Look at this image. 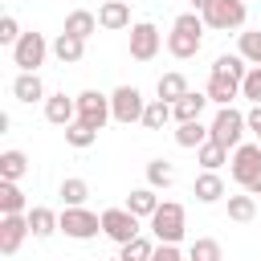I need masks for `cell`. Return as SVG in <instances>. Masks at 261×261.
I'll list each match as a JSON object with an SVG mask.
<instances>
[{
  "instance_id": "6da1fadb",
  "label": "cell",
  "mask_w": 261,
  "mask_h": 261,
  "mask_svg": "<svg viewBox=\"0 0 261 261\" xmlns=\"http://www.w3.org/2000/svg\"><path fill=\"white\" fill-rule=\"evenodd\" d=\"M204 16L200 12H179L175 20H171V33H167V53L175 57V61H188V57H196L200 53V45H204Z\"/></svg>"
},
{
  "instance_id": "7a4b0ae2",
  "label": "cell",
  "mask_w": 261,
  "mask_h": 261,
  "mask_svg": "<svg viewBox=\"0 0 261 261\" xmlns=\"http://www.w3.org/2000/svg\"><path fill=\"white\" fill-rule=\"evenodd\" d=\"M184 228H188V212H184V204L163 200L159 212L151 216V232H155V241H159V245H179V241H184Z\"/></svg>"
},
{
  "instance_id": "3957f363",
  "label": "cell",
  "mask_w": 261,
  "mask_h": 261,
  "mask_svg": "<svg viewBox=\"0 0 261 261\" xmlns=\"http://www.w3.org/2000/svg\"><path fill=\"white\" fill-rule=\"evenodd\" d=\"M208 130H212V143H220L224 151H237L241 139H245V130H249V122H245V114L237 106H220L216 118L208 122Z\"/></svg>"
},
{
  "instance_id": "277c9868",
  "label": "cell",
  "mask_w": 261,
  "mask_h": 261,
  "mask_svg": "<svg viewBox=\"0 0 261 261\" xmlns=\"http://www.w3.org/2000/svg\"><path fill=\"white\" fill-rule=\"evenodd\" d=\"M49 53H53V45L45 41V33H24L12 45V65H20V73H37Z\"/></svg>"
},
{
  "instance_id": "5b68a950",
  "label": "cell",
  "mask_w": 261,
  "mask_h": 261,
  "mask_svg": "<svg viewBox=\"0 0 261 261\" xmlns=\"http://www.w3.org/2000/svg\"><path fill=\"white\" fill-rule=\"evenodd\" d=\"M208 29L216 33H228V29H245V16H249V4L245 0H212L208 12H200Z\"/></svg>"
},
{
  "instance_id": "8992f818",
  "label": "cell",
  "mask_w": 261,
  "mask_h": 261,
  "mask_svg": "<svg viewBox=\"0 0 261 261\" xmlns=\"http://www.w3.org/2000/svg\"><path fill=\"white\" fill-rule=\"evenodd\" d=\"M102 237H110V241L122 249L126 241L143 237V224H139V216L126 212V208H106V212H102Z\"/></svg>"
},
{
  "instance_id": "52a82bcc",
  "label": "cell",
  "mask_w": 261,
  "mask_h": 261,
  "mask_svg": "<svg viewBox=\"0 0 261 261\" xmlns=\"http://www.w3.org/2000/svg\"><path fill=\"white\" fill-rule=\"evenodd\" d=\"M61 232L69 241H94L102 232V216L90 208H61Z\"/></svg>"
},
{
  "instance_id": "ba28073f",
  "label": "cell",
  "mask_w": 261,
  "mask_h": 261,
  "mask_svg": "<svg viewBox=\"0 0 261 261\" xmlns=\"http://www.w3.org/2000/svg\"><path fill=\"white\" fill-rule=\"evenodd\" d=\"M143 110H147V98H143L135 86H118V90L110 94V114H114V122H122V126L143 122Z\"/></svg>"
},
{
  "instance_id": "9c48e42d",
  "label": "cell",
  "mask_w": 261,
  "mask_h": 261,
  "mask_svg": "<svg viewBox=\"0 0 261 261\" xmlns=\"http://www.w3.org/2000/svg\"><path fill=\"white\" fill-rule=\"evenodd\" d=\"M110 94H98V90H82L77 94V122H86L90 130H102L110 122Z\"/></svg>"
},
{
  "instance_id": "30bf717a",
  "label": "cell",
  "mask_w": 261,
  "mask_h": 261,
  "mask_svg": "<svg viewBox=\"0 0 261 261\" xmlns=\"http://www.w3.org/2000/svg\"><path fill=\"white\" fill-rule=\"evenodd\" d=\"M228 171L241 188H249L257 175H261V143H241L232 155H228Z\"/></svg>"
},
{
  "instance_id": "8fae6325",
  "label": "cell",
  "mask_w": 261,
  "mask_h": 261,
  "mask_svg": "<svg viewBox=\"0 0 261 261\" xmlns=\"http://www.w3.org/2000/svg\"><path fill=\"white\" fill-rule=\"evenodd\" d=\"M159 45H163V37H159V29H155L151 20L130 24V57H135V61H151V57L159 53Z\"/></svg>"
},
{
  "instance_id": "7c38bea8",
  "label": "cell",
  "mask_w": 261,
  "mask_h": 261,
  "mask_svg": "<svg viewBox=\"0 0 261 261\" xmlns=\"http://www.w3.org/2000/svg\"><path fill=\"white\" fill-rule=\"evenodd\" d=\"M24 237H33L29 232V212L24 216H0V253L4 257H12L24 245Z\"/></svg>"
},
{
  "instance_id": "4fadbf2b",
  "label": "cell",
  "mask_w": 261,
  "mask_h": 261,
  "mask_svg": "<svg viewBox=\"0 0 261 261\" xmlns=\"http://www.w3.org/2000/svg\"><path fill=\"white\" fill-rule=\"evenodd\" d=\"M45 118H49L53 126H69V122H77V98H69L65 90L49 94V98H45Z\"/></svg>"
},
{
  "instance_id": "5bb4252c",
  "label": "cell",
  "mask_w": 261,
  "mask_h": 261,
  "mask_svg": "<svg viewBox=\"0 0 261 261\" xmlns=\"http://www.w3.org/2000/svg\"><path fill=\"white\" fill-rule=\"evenodd\" d=\"M29 232H33L37 241H49L53 232H61V212H53V208H45V204L29 208Z\"/></svg>"
},
{
  "instance_id": "9a60e30c",
  "label": "cell",
  "mask_w": 261,
  "mask_h": 261,
  "mask_svg": "<svg viewBox=\"0 0 261 261\" xmlns=\"http://www.w3.org/2000/svg\"><path fill=\"white\" fill-rule=\"evenodd\" d=\"M192 196H196L200 204H220V200H228V196H224V179H220L216 171H200L196 184H192Z\"/></svg>"
},
{
  "instance_id": "2e32d148",
  "label": "cell",
  "mask_w": 261,
  "mask_h": 261,
  "mask_svg": "<svg viewBox=\"0 0 261 261\" xmlns=\"http://www.w3.org/2000/svg\"><path fill=\"white\" fill-rule=\"evenodd\" d=\"M98 24L110 29V33L130 29V4H126V0H106V4L98 8Z\"/></svg>"
},
{
  "instance_id": "e0dca14e",
  "label": "cell",
  "mask_w": 261,
  "mask_h": 261,
  "mask_svg": "<svg viewBox=\"0 0 261 261\" xmlns=\"http://www.w3.org/2000/svg\"><path fill=\"white\" fill-rule=\"evenodd\" d=\"M249 69H253V65H249L241 53H220V57L212 61V77H228V82H237V86L245 82Z\"/></svg>"
},
{
  "instance_id": "ac0fdd59",
  "label": "cell",
  "mask_w": 261,
  "mask_h": 261,
  "mask_svg": "<svg viewBox=\"0 0 261 261\" xmlns=\"http://www.w3.org/2000/svg\"><path fill=\"white\" fill-rule=\"evenodd\" d=\"M159 204H163V200L155 196V188H135V192L126 196V204H122V208H126V212H135L139 220H151V216L159 212Z\"/></svg>"
},
{
  "instance_id": "d6986e66",
  "label": "cell",
  "mask_w": 261,
  "mask_h": 261,
  "mask_svg": "<svg viewBox=\"0 0 261 261\" xmlns=\"http://www.w3.org/2000/svg\"><path fill=\"white\" fill-rule=\"evenodd\" d=\"M53 57H57L61 65H77V61L86 57V41H82V37H69V33H57V37H53Z\"/></svg>"
},
{
  "instance_id": "ffe728a7",
  "label": "cell",
  "mask_w": 261,
  "mask_h": 261,
  "mask_svg": "<svg viewBox=\"0 0 261 261\" xmlns=\"http://www.w3.org/2000/svg\"><path fill=\"white\" fill-rule=\"evenodd\" d=\"M12 94H16V102H45L49 94H45V82H41V73H16V82H12Z\"/></svg>"
},
{
  "instance_id": "44dd1931",
  "label": "cell",
  "mask_w": 261,
  "mask_h": 261,
  "mask_svg": "<svg viewBox=\"0 0 261 261\" xmlns=\"http://www.w3.org/2000/svg\"><path fill=\"white\" fill-rule=\"evenodd\" d=\"M102 24H98V16L94 12H86V8H73L69 16H65V29L61 33H69V37H82V41H90L94 33H98Z\"/></svg>"
},
{
  "instance_id": "7402d4cb",
  "label": "cell",
  "mask_w": 261,
  "mask_h": 261,
  "mask_svg": "<svg viewBox=\"0 0 261 261\" xmlns=\"http://www.w3.org/2000/svg\"><path fill=\"white\" fill-rule=\"evenodd\" d=\"M208 139H212V130H208L200 118H196V122H175V143H179V147H188V151H200Z\"/></svg>"
},
{
  "instance_id": "603a6c76",
  "label": "cell",
  "mask_w": 261,
  "mask_h": 261,
  "mask_svg": "<svg viewBox=\"0 0 261 261\" xmlns=\"http://www.w3.org/2000/svg\"><path fill=\"white\" fill-rule=\"evenodd\" d=\"M24 212H29V200H24L20 184L0 179V216H24Z\"/></svg>"
},
{
  "instance_id": "cb8c5ba5",
  "label": "cell",
  "mask_w": 261,
  "mask_h": 261,
  "mask_svg": "<svg viewBox=\"0 0 261 261\" xmlns=\"http://www.w3.org/2000/svg\"><path fill=\"white\" fill-rule=\"evenodd\" d=\"M204 106H208V94H196V90H188L175 106H171V114H175V122H196L200 114H204Z\"/></svg>"
},
{
  "instance_id": "d4e9b609",
  "label": "cell",
  "mask_w": 261,
  "mask_h": 261,
  "mask_svg": "<svg viewBox=\"0 0 261 261\" xmlns=\"http://www.w3.org/2000/svg\"><path fill=\"white\" fill-rule=\"evenodd\" d=\"M155 94H159L163 102H171V106H175V102H179V98L188 94V77H184L179 69H171V73H163V77H159V86H155Z\"/></svg>"
},
{
  "instance_id": "484cf974",
  "label": "cell",
  "mask_w": 261,
  "mask_h": 261,
  "mask_svg": "<svg viewBox=\"0 0 261 261\" xmlns=\"http://www.w3.org/2000/svg\"><path fill=\"white\" fill-rule=\"evenodd\" d=\"M57 196H61V204H65V208H86V196H90V184H86V179H77V175H69V179H61V188H57Z\"/></svg>"
},
{
  "instance_id": "4316f807",
  "label": "cell",
  "mask_w": 261,
  "mask_h": 261,
  "mask_svg": "<svg viewBox=\"0 0 261 261\" xmlns=\"http://www.w3.org/2000/svg\"><path fill=\"white\" fill-rule=\"evenodd\" d=\"M208 102H216V106H232V98H241V86L237 82H228V77H208Z\"/></svg>"
},
{
  "instance_id": "83f0119b",
  "label": "cell",
  "mask_w": 261,
  "mask_h": 261,
  "mask_svg": "<svg viewBox=\"0 0 261 261\" xmlns=\"http://www.w3.org/2000/svg\"><path fill=\"white\" fill-rule=\"evenodd\" d=\"M171 118H175V114H171V102H163V98H151L147 110H143V126H147V130H163Z\"/></svg>"
},
{
  "instance_id": "f1b7e54d",
  "label": "cell",
  "mask_w": 261,
  "mask_h": 261,
  "mask_svg": "<svg viewBox=\"0 0 261 261\" xmlns=\"http://www.w3.org/2000/svg\"><path fill=\"white\" fill-rule=\"evenodd\" d=\"M24 171H29V155H24V151H4V155H0V179L20 184Z\"/></svg>"
},
{
  "instance_id": "f546056e",
  "label": "cell",
  "mask_w": 261,
  "mask_h": 261,
  "mask_svg": "<svg viewBox=\"0 0 261 261\" xmlns=\"http://www.w3.org/2000/svg\"><path fill=\"white\" fill-rule=\"evenodd\" d=\"M196 163H200L204 171H220V167L228 163V151H224L220 143H212V139H208V143H204V147L196 151Z\"/></svg>"
},
{
  "instance_id": "4dcf8cb0",
  "label": "cell",
  "mask_w": 261,
  "mask_h": 261,
  "mask_svg": "<svg viewBox=\"0 0 261 261\" xmlns=\"http://www.w3.org/2000/svg\"><path fill=\"white\" fill-rule=\"evenodd\" d=\"M171 184H175V167L167 159H151L147 163V188L159 192V188H171Z\"/></svg>"
},
{
  "instance_id": "1f68e13d",
  "label": "cell",
  "mask_w": 261,
  "mask_h": 261,
  "mask_svg": "<svg viewBox=\"0 0 261 261\" xmlns=\"http://www.w3.org/2000/svg\"><path fill=\"white\" fill-rule=\"evenodd\" d=\"M257 216V200L245 192V196H228V220H237V224H249Z\"/></svg>"
},
{
  "instance_id": "d6a6232c",
  "label": "cell",
  "mask_w": 261,
  "mask_h": 261,
  "mask_svg": "<svg viewBox=\"0 0 261 261\" xmlns=\"http://www.w3.org/2000/svg\"><path fill=\"white\" fill-rule=\"evenodd\" d=\"M155 245H159V241H151V237H135V241H126V245L118 249V257H122V261H151Z\"/></svg>"
},
{
  "instance_id": "836d02e7",
  "label": "cell",
  "mask_w": 261,
  "mask_h": 261,
  "mask_svg": "<svg viewBox=\"0 0 261 261\" xmlns=\"http://www.w3.org/2000/svg\"><path fill=\"white\" fill-rule=\"evenodd\" d=\"M188 261H224V253H220V241H212V237H200V241H192V249H188Z\"/></svg>"
},
{
  "instance_id": "e575fe53",
  "label": "cell",
  "mask_w": 261,
  "mask_h": 261,
  "mask_svg": "<svg viewBox=\"0 0 261 261\" xmlns=\"http://www.w3.org/2000/svg\"><path fill=\"white\" fill-rule=\"evenodd\" d=\"M237 53H241L249 65H261V29H245V33H241Z\"/></svg>"
},
{
  "instance_id": "d590c367",
  "label": "cell",
  "mask_w": 261,
  "mask_h": 261,
  "mask_svg": "<svg viewBox=\"0 0 261 261\" xmlns=\"http://www.w3.org/2000/svg\"><path fill=\"white\" fill-rule=\"evenodd\" d=\"M94 139H98V130H90L86 122H69V126H65V143H69V147H77V151L94 147Z\"/></svg>"
},
{
  "instance_id": "8d00e7d4",
  "label": "cell",
  "mask_w": 261,
  "mask_h": 261,
  "mask_svg": "<svg viewBox=\"0 0 261 261\" xmlns=\"http://www.w3.org/2000/svg\"><path fill=\"white\" fill-rule=\"evenodd\" d=\"M241 98H249L253 106H261V65H253L241 82Z\"/></svg>"
},
{
  "instance_id": "74e56055",
  "label": "cell",
  "mask_w": 261,
  "mask_h": 261,
  "mask_svg": "<svg viewBox=\"0 0 261 261\" xmlns=\"http://www.w3.org/2000/svg\"><path fill=\"white\" fill-rule=\"evenodd\" d=\"M24 33H20V24H16V16H0V45H16Z\"/></svg>"
},
{
  "instance_id": "f35d334b",
  "label": "cell",
  "mask_w": 261,
  "mask_h": 261,
  "mask_svg": "<svg viewBox=\"0 0 261 261\" xmlns=\"http://www.w3.org/2000/svg\"><path fill=\"white\" fill-rule=\"evenodd\" d=\"M151 261H184V253H179V245H155Z\"/></svg>"
},
{
  "instance_id": "ab89813d",
  "label": "cell",
  "mask_w": 261,
  "mask_h": 261,
  "mask_svg": "<svg viewBox=\"0 0 261 261\" xmlns=\"http://www.w3.org/2000/svg\"><path fill=\"white\" fill-rule=\"evenodd\" d=\"M245 122H249V130H253V135H261V106H253V110L245 114Z\"/></svg>"
},
{
  "instance_id": "60d3db41",
  "label": "cell",
  "mask_w": 261,
  "mask_h": 261,
  "mask_svg": "<svg viewBox=\"0 0 261 261\" xmlns=\"http://www.w3.org/2000/svg\"><path fill=\"white\" fill-rule=\"evenodd\" d=\"M245 192H249V196H261V175H257V179H253V184H249Z\"/></svg>"
},
{
  "instance_id": "b9f144b4",
  "label": "cell",
  "mask_w": 261,
  "mask_h": 261,
  "mask_svg": "<svg viewBox=\"0 0 261 261\" xmlns=\"http://www.w3.org/2000/svg\"><path fill=\"white\" fill-rule=\"evenodd\" d=\"M208 4L212 0H192V12H208Z\"/></svg>"
},
{
  "instance_id": "7bdbcfd3",
  "label": "cell",
  "mask_w": 261,
  "mask_h": 261,
  "mask_svg": "<svg viewBox=\"0 0 261 261\" xmlns=\"http://www.w3.org/2000/svg\"><path fill=\"white\" fill-rule=\"evenodd\" d=\"M110 261H122V257H110Z\"/></svg>"
},
{
  "instance_id": "ee69618b",
  "label": "cell",
  "mask_w": 261,
  "mask_h": 261,
  "mask_svg": "<svg viewBox=\"0 0 261 261\" xmlns=\"http://www.w3.org/2000/svg\"><path fill=\"white\" fill-rule=\"evenodd\" d=\"M257 143H261V135H257Z\"/></svg>"
},
{
  "instance_id": "f6af8a7d",
  "label": "cell",
  "mask_w": 261,
  "mask_h": 261,
  "mask_svg": "<svg viewBox=\"0 0 261 261\" xmlns=\"http://www.w3.org/2000/svg\"><path fill=\"white\" fill-rule=\"evenodd\" d=\"M245 4H249V0H245Z\"/></svg>"
}]
</instances>
